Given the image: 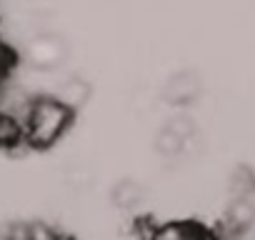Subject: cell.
Returning a JSON list of instances; mask_svg holds the SVG:
<instances>
[{"label": "cell", "mask_w": 255, "mask_h": 240, "mask_svg": "<svg viewBox=\"0 0 255 240\" xmlns=\"http://www.w3.org/2000/svg\"><path fill=\"white\" fill-rule=\"evenodd\" d=\"M75 113L63 105L58 98L53 95H35L23 118H20V128H23V143L28 148H38L45 150L50 145H55L73 125Z\"/></svg>", "instance_id": "6da1fadb"}, {"label": "cell", "mask_w": 255, "mask_h": 240, "mask_svg": "<svg viewBox=\"0 0 255 240\" xmlns=\"http://www.w3.org/2000/svg\"><path fill=\"white\" fill-rule=\"evenodd\" d=\"M23 55L28 60V65L33 70L40 73H53V70H63V63L68 60V45L63 38H58L55 33L48 30H35L25 45H23Z\"/></svg>", "instance_id": "7a4b0ae2"}, {"label": "cell", "mask_w": 255, "mask_h": 240, "mask_svg": "<svg viewBox=\"0 0 255 240\" xmlns=\"http://www.w3.org/2000/svg\"><path fill=\"white\" fill-rule=\"evenodd\" d=\"M160 95H163V100H165L168 105H173L175 110H183V108L193 105V103L203 95V80H200V75H198L195 70H190V68L178 70V73H173V75L165 80Z\"/></svg>", "instance_id": "3957f363"}, {"label": "cell", "mask_w": 255, "mask_h": 240, "mask_svg": "<svg viewBox=\"0 0 255 240\" xmlns=\"http://www.w3.org/2000/svg\"><path fill=\"white\" fill-rule=\"evenodd\" d=\"M48 95L58 98L63 105H68L73 113H78V110L90 100V95H93V85H90L85 78H80V75H73V73L60 70V73L55 75L53 88H50Z\"/></svg>", "instance_id": "277c9868"}, {"label": "cell", "mask_w": 255, "mask_h": 240, "mask_svg": "<svg viewBox=\"0 0 255 240\" xmlns=\"http://www.w3.org/2000/svg\"><path fill=\"white\" fill-rule=\"evenodd\" d=\"M255 223V203L253 198H233L225 208V215L220 220V233L228 238H238L245 230H250Z\"/></svg>", "instance_id": "5b68a950"}, {"label": "cell", "mask_w": 255, "mask_h": 240, "mask_svg": "<svg viewBox=\"0 0 255 240\" xmlns=\"http://www.w3.org/2000/svg\"><path fill=\"white\" fill-rule=\"evenodd\" d=\"M148 240H213V233H208L200 223L168 220L163 225L150 228Z\"/></svg>", "instance_id": "8992f818"}, {"label": "cell", "mask_w": 255, "mask_h": 240, "mask_svg": "<svg viewBox=\"0 0 255 240\" xmlns=\"http://www.w3.org/2000/svg\"><path fill=\"white\" fill-rule=\"evenodd\" d=\"M143 200H145V190H143V185L135 183V180H120V183L113 188V203H115L120 210H135Z\"/></svg>", "instance_id": "52a82bcc"}, {"label": "cell", "mask_w": 255, "mask_h": 240, "mask_svg": "<svg viewBox=\"0 0 255 240\" xmlns=\"http://www.w3.org/2000/svg\"><path fill=\"white\" fill-rule=\"evenodd\" d=\"M230 193H233V198H253L255 195V173L248 165L235 168V173L230 178Z\"/></svg>", "instance_id": "ba28073f"}, {"label": "cell", "mask_w": 255, "mask_h": 240, "mask_svg": "<svg viewBox=\"0 0 255 240\" xmlns=\"http://www.w3.org/2000/svg\"><path fill=\"white\" fill-rule=\"evenodd\" d=\"M28 240H63V235L45 223H30L28 225Z\"/></svg>", "instance_id": "9c48e42d"}]
</instances>
